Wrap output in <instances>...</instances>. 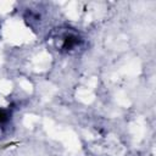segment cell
Segmentation results:
<instances>
[{
    "label": "cell",
    "mask_w": 156,
    "mask_h": 156,
    "mask_svg": "<svg viewBox=\"0 0 156 156\" xmlns=\"http://www.w3.org/2000/svg\"><path fill=\"white\" fill-rule=\"evenodd\" d=\"M7 119V113L5 112V111H2V110H0V123H2V122H5Z\"/></svg>",
    "instance_id": "1"
}]
</instances>
